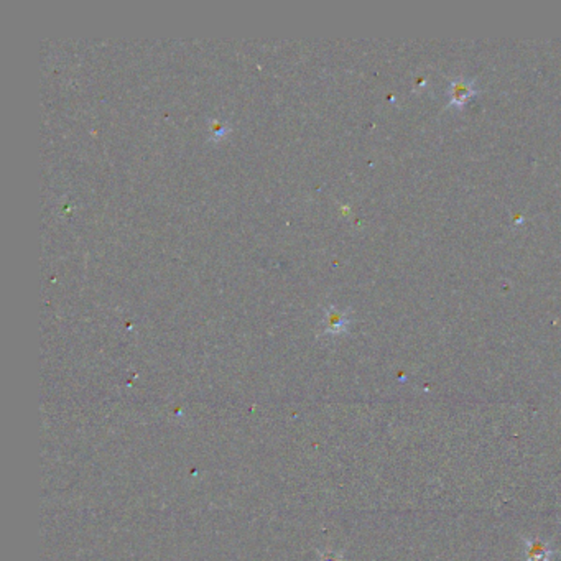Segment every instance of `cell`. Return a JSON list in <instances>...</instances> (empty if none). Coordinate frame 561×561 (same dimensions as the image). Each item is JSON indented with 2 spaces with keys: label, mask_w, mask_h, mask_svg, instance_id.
<instances>
[{
  "label": "cell",
  "mask_w": 561,
  "mask_h": 561,
  "mask_svg": "<svg viewBox=\"0 0 561 561\" xmlns=\"http://www.w3.org/2000/svg\"><path fill=\"white\" fill-rule=\"evenodd\" d=\"M321 561H343V558L339 555L333 553V551H329V553H324L321 556Z\"/></svg>",
  "instance_id": "obj_2"
},
{
  "label": "cell",
  "mask_w": 561,
  "mask_h": 561,
  "mask_svg": "<svg viewBox=\"0 0 561 561\" xmlns=\"http://www.w3.org/2000/svg\"><path fill=\"white\" fill-rule=\"evenodd\" d=\"M524 558L525 561H553V548L540 538H527Z\"/></svg>",
  "instance_id": "obj_1"
}]
</instances>
